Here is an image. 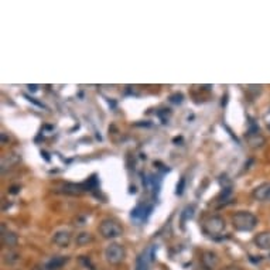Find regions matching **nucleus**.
I'll list each match as a JSON object with an SVG mask.
<instances>
[{
	"label": "nucleus",
	"instance_id": "f257e3e1",
	"mask_svg": "<svg viewBox=\"0 0 270 270\" xmlns=\"http://www.w3.org/2000/svg\"><path fill=\"white\" fill-rule=\"evenodd\" d=\"M232 224H233V228L236 230L250 232L252 229H255V227L257 225V218L252 212L241 211V212H236L235 215L232 216Z\"/></svg>",
	"mask_w": 270,
	"mask_h": 270
},
{
	"label": "nucleus",
	"instance_id": "f03ea898",
	"mask_svg": "<svg viewBox=\"0 0 270 270\" xmlns=\"http://www.w3.org/2000/svg\"><path fill=\"white\" fill-rule=\"evenodd\" d=\"M99 232L104 238L106 239H115V238H119L123 233L122 227L113 219H104L99 225Z\"/></svg>",
	"mask_w": 270,
	"mask_h": 270
},
{
	"label": "nucleus",
	"instance_id": "7ed1b4c3",
	"mask_svg": "<svg viewBox=\"0 0 270 270\" xmlns=\"http://www.w3.org/2000/svg\"><path fill=\"white\" fill-rule=\"evenodd\" d=\"M126 257V250L119 243H112L105 249V259L110 265H119Z\"/></svg>",
	"mask_w": 270,
	"mask_h": 270
},
{
	"label": "nucleus",
	"instance_id": "20e7f679",
	"mask_svg": "<svg viewBox=\"0 0 270 270\" xmlns=\"http://www.w3.org/2000/svg\"><path fill=\"white\" fill-rule=\"evenodd\" d=\"M225 229V221L221 216H211L204 222V230L208 235H219Z\"/></svg>",
	"mask_w": 270,
	"mask_h": 270
},
{
	"label": "nucleus",
	"instance_id": "39448f33",
	"mask_svg": "<svg viewBox=\"0 0 270 270\" xmlns=\"http://www.w3.org/2000/svg\"><path fill=\"white\" fill-rule=\"evenodd\" d=\"M253 197L257 201H270V183H263L253 189Z\"/></svg>",
	"mask_w": 270,
	"mask_h": 270
},
{
	"label": "nucleus",
	"instance_id": "423d86ee",
	"mask_svg": "<svg viewBox=\"0 0 270 270\" xmlns=\"http://www.w3.org/2000/svg\"><path fill=\"white\" fill-rule=\"evenodd\" d=\"M201 265L205 270H214L218 266V256L214 252H204Z\"/></svg>",
	"mask_w": 270,
	"mask_h": 270
},
{
	"label": "nucleus",
	"instance_id": "0eeeda50",
	"mask_svg": "<svg viewBox=\"0 0 270 270\" xmlns=\"http://www.w3.org/2000/svg\"><path fill=\"white\" fill-rule=\"evenodd\" d=\"M53 242L60 248H67L71 242V233L68 230H58L53 236Z\"/></svg>",
	"mask_w": 270,
	"mask_h": 270
},
{
	"label": "nucleus",
	"instance_id": "6e6552de",
	"mask_svg": "<svg viewBox=\"0 0 270 270\" xmlns=\"http://www.w3.org/2000/svg\"><path fill=\"white\" fill-rule=\"evenodd\" d=\"M1 242H3L4 246H7V248H13L19 242V238H17V235L13 233V232L6 230L4 225H3L1 227Z\"/></svg>",
	"mask_w": 270,
	"mask_h": 270
},
{
	"label": "nucleus",
	"instance_id": "1a4fd4ad",
	"mask_svg": "<svg viewBox=\"0 0 270 270\" xmlns=\"http://www.w3.org/2000/svg\"><path fill=\"white\" fill-rule=\"evenodd\" d=\"M68 262L67 256H55L53 257L50 262H47L45 265V270H58L61 269L65 263Z\"/></svg>",
	"mask_w": 270,
	"mask_h": 270
},
{
	"label": "nucleus",
	"instance_id": "9d476101",
	"mask_svg": "<svg viewBox=\"0 0 270 270\" xmlns=\"http://www.w3.org/2000/svg\"><path fill=\"white\" fill-rule=\"evenodd\" d=\"M255 243L260 249H270V232H260L255 238Z\"/></svg>",
	"mask_w": 270,
	"mask_h": 270
},
{
	"label": "nucleus",
	"instance_id": "9b49d317",
	"mask_svg": "<svg viewBox=\"0 0 270 270\" xmlns=\"http://www.w3.org/2000/svg\"><path fill=\"white\" fill-rule=\"evenodd\" d=\"M248 143L252 146V147H262L263 145H265V137L263 136H260L259 133H249L248 135Z\"/></svg>",
	"mask_w": 270,
	"mask_h": 270
},
{
	"label": "nucleus",
	"instance_id": "f8f14e48",
	"mask_svg": "<svg viewBox=\"0 0 270 270\" xmlns=\"http://www.w3.org/2000/svg\"><path fill=\"white\" fill-rule=\"evenodd\" d=\"M92 241H94V236H92V233H89V232H81V233L77 236L75 243H77L78 246H85V245L91 243Z\"/></svg>",
	"mask_w": 270,
	"mask_h": 270
},
{
	"label": "nucleus",
	"instance_id": "ddd939ff",
	"mask_svg": "<svg viewBox=\"0 0 270 270\" xmlns=\"http://www.w3.org/2000/svg\"><path fill=\"white\" fill-rule=\"evenodd\" d=\"M83 191V186H77V184H65L64 186V192L67 194H72V195H77V194H81Z\"/></svg>",
	"mask_w": 270,
	"mask_h": 270
},
{
	"label": "nucleus",
	"instance_id": "4468645a",
	"mask_svg": "<svg viewBox=\"0 0 270 270\" xmlns=\"http://www.w3.org/2000/svg\"><path fill=\"white\" fill-rule=\"evenodd\" d=\"M3 260L7 265H14V263H17L20 260V256L17 253H14V252H7V253L3 255Z\"/></svg>",
	"mask_w": 270,
	"mask_h": 270
},
{
	"label": "nucleus",
	"instance_id": "2eb2a0df",
	"mask_svg": "<svg viewBox=\"0 0 270 270\" xmlns=\"http://www.w3.org/2000/svg\"><path fill=\"white\" fill-rule=\"evenodd\" d=\"M136 270H147V255L146 253L139 256L137 263H136Z\"/></svg>",
	"mask_w": 270,
	"mask_h": 270
},
{
	"label": "nucleus",
	"instance_id": "dca6fc26",
	"mask_svg": "<svg viewBox=\"0 0 270 270\" xmlns=\"http://www.w3.org/2000/svg\"><path fill=\"white\" fill-rule=\"evenodd\" d=\"M194 216V207H187L183 212H181V224L184 225L188 219Z\"/></svg>",
	"mask_w": 270,
	"mask_h": 270
},
{
	"label": "nucleus",
	"instance_id": "f3484780",
	"mask_svg": "<svg viewBox=\"0 0 270 270\" xmlns=\"http://www.w3.org/2000/svg\"><path fill=\"white\" fill-rule=\"evenodd\" d=\"M183 188H184V178L181 180L180 186H177V194H178V195H181V194H183V191H184Z\"/></svg>",
	"mask_w": 270,
	"mask_h": 270
},
{
	"label": "nucleus",
	"instance_id": "a211bd4d",
	"mask_svg": "<svg viewBox=\"0 0 270 270\" xmlns=\"http://www.w3.org/2000/svg\"><path fill=\"white\" fill-rule=\"evenodd\" d=\"M225 270H232V268H229V269H225Z\"/></svg>",
	"mask_w": 270,
	"mask_h": 270
}]
</instances>
